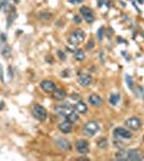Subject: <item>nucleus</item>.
Instances as JSON below:
<instances>
[{
  "label": "nucleus",
  "mask_w": 144,
  "mask_h": 161,
  "mask_svg": "<svg viewBox=\"0 0 144 161\" xmlns=\"http://www.w3.org/2000/svg\"><path fill=\"white\" fill-rule=\"evenodd\" d=\"M126 126L129 129H131V130H134V131H136L141 128L142 123H141V120H140L139 117L134 116V117H130L126 120Z\"/></svg>",
  "instance_id": "nucleus-7"
},
{
  "label": "nucleus",
  "mask_w": 144,
  "mask_h": 161,
  "mask_svg": "<svg viewBox=\"0 0 144 161\" xmlns=\"http://www.w3.org/2000/svg\"><path fill=\"white\" fill-rule=\"evenodd\" d=\"M52 17V14H50V13H46V12H41L38 14V18L39 19H41V21H50Z\"/></svg>",
  "instance_id": "nucleus-17"
},
{
  "label": "nucleus",
  "mask_w": 144,
  "mask_h": 161,
  "mask_svg": "<svg viewBox=\"0 0 144 161\" xmlns=\"http://www.w3.org/2000/svg\"><path fill=\"white\" fill-rule=\"evenodd\" d=\"M74 57L76 60H79V61H83L85 59V54L83 51H81V49H77V51H75L74 53Z\"/></svg>",
  "instance_id": "nucleus-19"
},
{
  "label": "nucleus",
  "mask_w": 144,
  "mask_h": 161,
  "mask_svg": "<svg viewBox=\"0 0 144 161\" xmlns=\"http://www.w3.org/2000/svg\"><path fill=\"white\" fill-rule=\"evenodd\" d=\"M88 100H89V103L93 105V106L99 107L102 105V99L98 95H95V94H94V95H90Z\"/></svg>",
  "instance_id": "nucleus-14"
},
{
  "label": "nucleus",
  "mask_w": 144,
  "mask_h": 161,
  "mask_svg": "<svg viewBox=\"0 0 144 161\" xmlns=\"http://www.w3.org/2000/svg\"><path fill=\"white\" fill-rule=\"evenodd\" d=\"M85 39V32L81 29L72 31V33L69 37V43L72 45H80Z\"/></svg>",
  "instance_id": "nucleus-2"
},
{
  "label": "nucleus",
  "mask_w": 144,
  "mask_h": 161,
  "mask_svg": "<svg viewBox=\"0 0 144 161\" xmlns=\"http://www.w3.org/2000/svg\"><path fill=\"white\" fill-rule=\"evenodd\" d=\"M66 96H67V94H66V91H64V89H58V88H56V89L53 91V97H54L56 100L64 99Z\"/></svg>",
  "instance_id": "nucleus-16"
},
{
  "label": "nucleus",
  "mask_w": 144,
  "mask_h": 161,
  "mask_svg": "<svg viewBox=\"0 0 144 161\" xmlns=\"http://www.w3.org/2000/svg\"><path fill=\"white\" fill-rule=\"evenodd\" d=\"M83 0H69V2L72 3V4H79V3L82 2Z\"/></svg>",
  "instance_id": "nucleus-27"
},
{
  "label": "nucleus",
  "mask_w": 144,
  "mask_h": 161,
  "mask_svg": "<svg viewBox=\"0 0 144 161\" xmlns=\"http://www.w3.org/2000/svg\"><path fill=\"white\" fill-rule=\"evenodd\" d=\"M119 95L118 94H112V95L110 96V103L112 105H117V103H118L119 101Z\"/></svg>",
  "instance_id": "nucleus-18"
},
{
  "label": "nucleus",
  "mask_w": 144,
  "mask_h": 161,
  "mask_svg": "<svg viewBox=\"0 0 144 161\" xmlns=\"http://www.w3.org/2000/svg\"><path fill=\"white\" fill-rule=\"evenodd\" d=\"M126 81H127V83H128L129 88H130V89H132V88H134V82H132L131 76H129V75H127V76H126Z\"/></svg>",
  "instance_id": "nucleus-24"
},
{
  "label": "nucleus",
  "mask_w": 144,
  "mask_h": 161,
  "mask_svg": "<svg viewBox=\"0 0 144 161\" xmlns=\"http://www.w3.org/2000/svg\"><path fill=\"white\" fill-rule=\"evenodd\" d=\"M116 160H128V161H140L144 160V156L141 151L136 149H125L121 151L115 155Z\"/></svg>",
  "instance_id": "nucleus-1"
},
{
  "label": "nucleus",
  "mask_w": 144,
  "mask_h": 161,
  "mask_svg": "<svg viewBox=\"0 0 144 161\" xmlns=\"http://www.w3.org/2000/svg\"><path fill=\"white\" fill-rule=\"evenodd\" d=\"M92 82H93V77L90 76L89 74H81L79 76V83L84 87L89 86Z\"/></svg>",
  "instance_id": "nucleus-12"
},
{
  "label": "nucleus",
  "mask_w": 144,
  "mask_h": 161,
  "mask_svg": "<svg viewBox=\"0 0 144 161\" xmlns=\"http://www.w3.org/2000/svg\"><path fill=\"white\" fill-rule=\"evenodd\" d=\"M74 109L76 111V113H79V114H85V113L87 112V105L85 104L83 101H79L75 104Z\"/></svg>",
  "instance_id": "nucleus-15"
},
{
  "label": "nucleus",
  "mask_w": 144,
  "mask_h": 161,
  "mask_svg": "<svg viewBox=\"0 0 144 161\" xmlns=\"http://www.w3.org/2000/svg\"><path fill=\"white\" fill-rule=\"evenodd\" d=\"M108 144H109L108 140L104 138H101L100 140L97 142L98 147H100V148H106V147H108Z\"/></svg>",
  "instance_id": "nucleus-20"
},
{
  "label": "nucleus",
  "mask_w": 144,
  "mask_h": 161,
  "mask_svg": "<svg viewBox=\"0 0 144 161\" xmlns=\"http://www.w3.org/2000/svg\"><path fill=\"white\" fill-rule=\"evenodd\" d=\"M89 44H87V49H93L94 47V42L93 41H90V42H88Z\"/></svg>",
  "instance_id": "nucleus-29"
},
{
  "label": "nucleus",
  "mask_w": 144,
  "mask_h": 161,
  "mask_svg": "<svg viewBox=\"0 0 144 161\" xmlns=\"http://www.w3.org/2000/svg\"><path fill=\"white\" fill-rule=\"evenodd\" d=\"M1 54H2V56L5 57V58H9V57L11 56V49L9 46H4L2 49V52H1Z\"/></svg>",
  "instance_id": "nucleus-22"
},
{
  "label": "nucleus",
  "mask_w": 144,
  "mask_h": 161,
  "mask_svg": "<svg viewBox=\"0 0 144 161\" xmlns=\"http://www.w3.org/2000/svg\"><path fill=\"white\" fill-rule=\"evenodd\" d=\"M103 33H104V28L103 27H100V28L98 29V31H97V38H98V40H102L103 39Z\"/></svg>",
  "instance_id": "nucleus-23"
},
{
  "label": "nucleus",
  "mask_w": 144,
  "mask_h": 161,
  "mask_svg": "<svg viewBox=\"0 0 144 161\" xmlns=\"http://www.w3.org/2000/svg\"><path fill=\"white\" fill-rule=\"evenodd\" d=\"M67 120H69V121H71V123H75V121L79 120V114L73 111V112H72L71 114L67 117Z\"/></svg>",
  "instance_id": "nucleus-21"
},
{
  "label": "nucleus",
  "mask_w": 144,
  "mask_h": 161,
  "mask_svg": "<svg viewBox=\"0 0 144 161\" xmlns=\"http://www.w3.org/2000/svg\"><path fill=\"white\" fill-rule=\"evenodd\" d=\"M40 86H41V88L45 92H53L55 89H56V85H55V83L50 81V79H44V81H42Z\"/></svg>",
  "instance_id": "nucleus-10"
},
{
  "label": "nucleus",
  "mask_w": 144,
  "mask_h": 161,
  "mask_svg": "<svg viewBox=\"0 0 144 161\" xmlns=\"http://www.w3.org/2000/svg\"><path fill=\"white\" fill-rule=\"evenodd\" d=\"M75 148H76L77 153L81 154V155H85L89 151V145H88V142L85 140H79L76 141L75 143Z\"/></svg>",
  "instance_id": "nucleus-9"
},
{
  "label": "nucleus",
  "mask_w": 144,
  "mask_h": 161,
  "mask_svg": "<svg viewBox=\"0 0 144 161\" xmlns=\"http://www.w3.org/2000/svg\"><path fill=\"white\" fill-rule=\"evenodd\" d=\"M113 136L116 140H130L132 138V133L125 128H115L113 131Z\"/></svg>",
  "instance_id": "nucleus-3"
},
{
  "label": "nucleus",
  "mask_w": 144,
  "mask_h": 161,
  "mask_svg": "<svg viewBox=\"0 0 144 161\" xmlns=\"http://www.w3.org/2000/svg\"><path fill=\"white\" fill-rule=\"evenodd\" d=\"M55 112H56L57 115L67 118L68 116H69L70 114L73 112V109H72V106H70L69 104L58 105V106L55 107Z\"/></svg>",
  "instance_id": "nucleus-6"
},
{
  "label": "nucleus",
  "mask_w": 144,
  "mask_h": 161,
  "mask_svg": "<svg viewBox=\"0 0 144 161\" xmlns=\"http://www.w3.org/2000/svg\"><path fill=\"white\" fill-rule=\"evenodd\" d=\"M32 114H34V116L37 118V119L41 120V121H43V120L46 119L47 117V112L46 110L44 109L42 105L40 104H37L34 106V109H32Z\"/></svg>",
  "instance_id": "nucleus-5"
},
{
  "label": "nucleus",
  "mask_w": 144,
  "mask_h": 161,
  "mask_svg": "<svg viewBox=\"0 0 144 161\" xmlns=\"http://www.w3.org/2000/svg\"><path fill=\"white\" fill-rule=\"evenodd\" d=\"M57 55L59 56V58L62 59V60H64V59H66V55H64V54L62 53V51H58V52H57Z\"/></svg>",
  "instance_id": "nucleus-26"
},
{
  "label": "nucleus",
  "mask_w": 144,
  "mask_h": 161,
  "mask_svg": "<svg viewBox=\"0 0 144 161\" xmlns=\"http://www.w3.org/2000/svg\"><path fill=\"white\" fill-rule=\"evenodd\" d=\"M80 12H81V14H82L83 18H84L87 23L90 24L95 21V15H94V12L92 9L87 8V7H82V8L80 9Z\"/></svg>",
  "instance_id": "nucleus-8"
},
{
  "label": "nucleus",
  "mask_w": 144,
  "mask_h": 161,
  "mask_svg": "<svg viewBox=\"0 0 144 161\" xmlns=\"http://www.w3.org/2000/svg\"><path fill=\"white\" fill-rule=\"evenodd\" d=\"M55 144H56L60 149H64V151H68V149L71 148V145H70V143L66 139H62V138L55 139Z\"/></svg>",
  "instance_id": "nucleus-11"
},
{
  "label": "nucleus",
  "mask_w": 144,
  "mask_h": 161,
  "mask_svg": "<svg viewBox=\"0 0 144 161\" xmlns=\"http://www.w3.org/2000/svg\"><path fill=\"white\" fill-rule=\"evenodd\" d=\"M136 90H138V91H136V95L139 96L140 98H143V99H144V91H143V89H142L141 87H138V88H136Z\"/></svg>",
  "instance_id": "nucleus-25"
},
{
  "label": "nucleus",
  "mask_w": 144,
  "mask_h": 161,
  "mask_svg": "<svg viewBox=\"0 0 144 161\" xmlns=\"http://www.w3.org/2000/svg\"><path fill=\"white\" fill-rule=\"evenodd\" d=\"M1 40H2V41H4V42H5V40H7V38H5V34H4V33H2V34H1Z\"/></svg>",
  "instance_id": "nucleus-30"
},
{
  "label": "nucleus",
  "mask_w": 144,
  "mask_h": 161,
  "mask_svg": "<svg viewBox=\"0 0 144 161\" xmlns=\"http://www.w3.org/2000/svg\"><path fill=\"white\" fill-rule=\"evenodd\" d=\"M99 129H100V126H99V124H98L97 121H94V120H92V121H88V123L85 124L84 133L88 136H95L98 131H99Z\"/></svg>",
  "instance_id": "nucleus-4"
},
{
  "label": "nucleus",
  "mask_w": 144,
  "mask_h": 161,
  "mask_svg": "<svg viewBox=\"0 0 144 161\" xmlns=\"http://www.w3.org/2000/svg\"><path fill=\"white\" fill-rule=\"evenodd\" d=\"M73 19H74V22H75L76 24H80L81 22H82V18H81L80 16H77V15L74 16V18H73Z\"/></svg>",
  "instance_id": "nucleus-28"
},
{
  "label": "nucleus",
  "mask_w": 144,
  "mask_h": 161,
  "mask_svg": "<svg viewBox=\"0 0 144 161\" xmlns=\"http://www.w3.org/2000/svg\"><path fill=\"white\" fill-rule=\"evenodd\" d=\"M58 129L64 133H70L72 131V123L69 121V120L62 121V123L58 126Z\"/></svg>",
  "instance_id": "nucleus-13"
}]
</instances>
